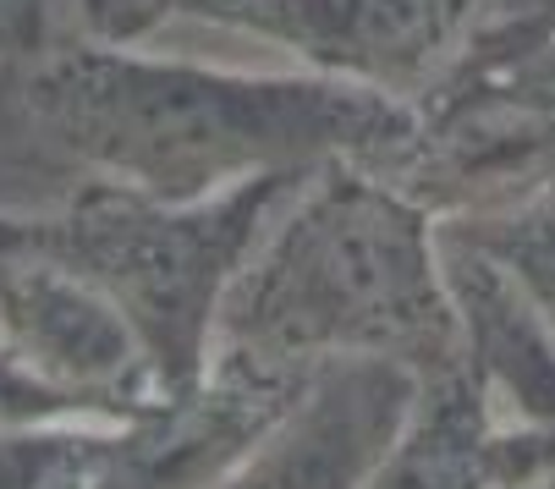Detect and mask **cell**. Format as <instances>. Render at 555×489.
Wrapping results in <instances>:
<instances>
[{"label": "cell", "mask_w": 555, "mask_h": 489, "mask_svg": "<svg viewBox=\"0 0 555 489\" xmlns=\"http://www.w3.org/2000/svg\"><path fill=\"white\" fill-rule=\"evenodd\" d=\"M413 105L320 72H225L116 44L0 61V121L66 166L193 204L331 159L390 166Z\"/></svg>", "instance_id": "cell-1"}, {"label": "cell", "mask_w": 555, "mask_h": 489, "mask_svg": "<svg viewBox=\"0 0 555 489\" xmlns=\"http://www.w3.org/2000/svg\"><path fill=\"white\" fill-rule=\"evenodd\" d=\"M209 363L281 374L396 363L413 379L462 369L467 347L440 220L379 166H320L236 270Z\"/></svg>", "instance_id": "cell-2"}, {"label": "cell", "mask_w": 555, "mask_h": 489, "mask_svg": "<svg viewBox=\"0 0 555 489\" xmlns=\"http://www.w3.org/2000/svg\"><path fill=\"white\" fill-rule=\"evenodd\" d=\"M308 177H254L193 204L89 177L50 209L0 215V236L94 281L143 336L160 390L188 396L209 374L215 319L236 270Z\"/></svg>", "instance_id": "cell-3"}, {"label": "cell", "mask_w": 555, "mask_h": 489, "mask_svg": "<svg viewBox=\"0 0 555 489\" xmlns=\"http://www.w3.org/2000/svg\"><path fill=\"white\" fill-rule=\"evenodd\" d=\"M413 111L408 143L379 171L435 220L485 215L555 182V39L451 72Z\"/></svg>", "instance_id": "cell-4"}, {"label": "cell", "mask_w": 555, "mask_h": 489, "mask_svg": "<svg viewBox=\"0 0 555 489\" xmlns=\"http://www.w3.org/2000/svg\"><path fill=\"white\" fill-rule=\"evenodd\" d=\"M501 0H209L198 23L281 44L302 72L424 105Z\"/></svg>", "instance_id": "cell-5"}, {"label": "cell", "mask_w": 555, "mask_h": 489, "mask_svg": "<svg viewBox=\"0 0 555 489\" xmlns=\"http://www.w3.org/2000/svg\"><path fill=\"white\" fill-rule=\"evenodd\" d=\"M0 347L94 419H138L171 401L132 319L77 270L0 236Z\"/></svg>", "instance_id": "cell-6"}, {"label": "cell", "mask_w": 555, "mask_h": 489, "mask_svg": "<svg viewBox=\"0 0 555 489\" xmlns=\"http://www.w3.org/2000/svg\"><path fill=\"white\" fill-rule=\"evenodd\" d=\"M313 374L209 363V374L188 396L121 419L116 456L100 489H220L286 424Z\"/></svg>", "instance_id": "cell-7"}, {"label": "cell", "mask_w": 555, "mask_h": 489, "mask_svg": "<svg viewBox=\"0 0 555 489\" xmlns=\"http://www.w3.org/2000/svg\"><path fill=\"white\" fill-rule=\"evenodd\" d=\"M440 254L462 313L467 369L485 385L501 429H555V336L533 297L485 248L440 226Z\"/></svg>", "instance_id": "cell-8"}, {"label": "cell", "mask_w": 555, "mask_h": 489, "mask_svg": "<svg viewBox=\"0 0 555 489\" xmlns=\"http://www.w3.org/2000/svg\"><path fill=\"white\" fill-rule=\"evenodd\" d=\"M358 489H501V419L467 363L413 385L402 429Z\"/></svg>", "instance_id": "cell-9"}, {"label": "cell", "mask_w": 555, "mask_h": 489, "mask_svg": "<svg viewBox=\"0 0 555 489\" xmlns=\"http://www.w3.org/2000/svg\"><path fill=\"white\" fill-rule=\"evenodd\" d=\"M121 419L0 424V489H100Z\"/></svg>", "instance_id": "cell-10"}, {"label": "cell", "mask_w": 555, "mask_h": 489, "mask_svg": "<svg viewBox=\"0 0 555 489\" xmlns=\"http://www.w3.org/2000/svg\"><path fill=\"white\" fill-rule=\"evenodd\" d=\"M440 226L467 236L473 248H485L495 265H506L512 281L533 297V308L544 313L550 336H555V182L517 198V204H501L485 215H456Z\"/></svg>", "instance_id": "cell-11"}, {"label": "cell", "mask_w": 555, "mask_h": 489, "mask_svg": "<svg viewBox=\"0 0 555 489\" xmlns=\"http://www.w3.org/2000/svg\"><path fill=\"white\" fill-rule=\"evenodd\" d=\"M209 0H77V17L94 44L138 50L177 17H198Z\"/></svg>", "instance_id": "cell-12"}, {"label": "cell", "mask_w": 555, "mask_h": 489, "mask_svg": "<svg viewBox=\"0 0 555 489\" xmlns=\"http://www.w3.org/2000/svg\"><path fill=\"white\" fill-rule=\"evenodd\" d=\"M50 419H94L77 396L44 385L34 369H23L0 347V424H50Z\"/></svg>", "instance_id": "cell-13"}, {"label": "cell", "mask_w": 555, "mask_h": 489, "mask_svg": "<svg viewBox=\"0 0 555 489\" xmlns=\"http://www.w3.org/2000/svg\"><path fill=\"white\" fill-rule=\"evenodd\" d=\"M501 489H555V429H501Z\"/></svg>", "instance_id": "cell-14"}, {"label": "cell", "mask_w": 555, "mask_h": 489, "mask_svg": "<svg viewBox=\"0 0 555 489\" xmlns=\"http://www.w3.org/2000/svg\"><path fill=\"white\" fill-rule=\"evenodd\" d=\"M50 50L44 0H0V61H23Z\"/></svg>", "instance_id": "cell-15"}, {"label": "cell", "mask_w": 555, "mask_h": 489, "mask_svg": "<svg viewBox=\"0 0 555 489\" xmlns=\"http://www.w3.org/2000/svg\"><path fill=\"white\" fill-rule=\"evenodd\" d=\"M550 34H555V12H550V23H544V39H550ZM544 39H539V44H544Z\"/></svg>", "instance_id": "cell-16"}, {"label": "cell", "mask_w": 555, "mask_h": 489, "mask_svg": "<svg viewBox=\"0 0 555 489\" xmlns=\"http://www.w3.org/2000/svg\"><path fill=\"white\" fill-rule=\"evenodd\" d=\"M550 39H555V34H550Z\"/></svg>", "instance_id": "cell-17"}]
</instances>
